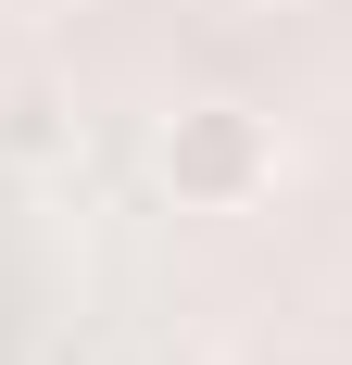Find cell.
<instances>
[{
    "label": "cell",
    "instance_id": "1",
    "mask_svg": "<svg viewBox=\"0 0 352 365\" xmlns=\"http://www.w3.org/2000/svg\"><path fill=\"white\" fill-rule=\"evenodd\" d=\"M151 164H164L176 215H252V202L277 189V126L252 101H189V113H164Z\"/></svg>",
    "mask_w": 352,
    "mask_h": 365
}]
</instances>
